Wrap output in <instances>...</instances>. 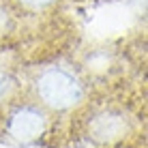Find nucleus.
<instances>
[{"mask_svg":"<svg viewBox=\"0 0 148 148\" xmlns=\"http://www.w3.org/2000/svg\"><path fill=\"white\" fill-rule=\"evenodd\" d=\"M15 11H26V13H41L54 7L56 0H9Z\"/></svg>","mask_w":148,"mask_h":148,"instance_id":"423d86ee","label":"nucleus"},{"mask_svg":"<svg viewBox=\"0 0 148 148\" xmlns=\"http://www.w3.org/2000/svg\"><path fill=\"white\" fill-rule=\"evenodd\" d=\"M15 28V9L9 0H0V41L13 32Z\"/></svg>","mask_w":148,"mask_h":148,"instance_id":"39448f33","label":"nucleus"},{"mask_svg":"<svg viewBox=\"0 0 148 148\" xmlns=\"http://www.w3.org/2000/svg\"><path fill=\"white\" fill-rule=\"evenodd\" d=\"M75 114L79 140L92 148H120L137 131L133 114L118 101H86Z\"/></svg>","mask_w":148,"mask_h":148,"instance_id":"f257e3e1","label":"nucleus"},{"mask_svg":"<svg viewBox=\"0 0 148 148\" xmlns=\"http://www.w3.org/2000/svg\"><path fill=\"white\" fill-rule=\"evenodd\" d=\"M28 97L60 116L79 110L88 101V84L67 64H45L30 77Z\"/></svg>","mask_w":148,"mask_h":148,"instance_id":"f03ea898","label":"nucleus"},{"mask_svg":"<svg viewBox=\"0 0 148 148\" xmlns=\"http://www.w3.org/2000/svg\"><path fill=\"white\" fill-rule=\"evenodd\" d=\"M52 112L30 97H13L0 116V135L15 146H43L54 131Z\"/></svg>","mask_w":148,"mask_h":148,"instance_id":"7ed1b4c3","label":"nucleus"},{"mask_svg":"<svg viewBox=\"0 0 148 148\" xmlns=\"http://www.w3.org/2000/svg\"><path fill=\"white\" fill-rule=\"evenodd\" d=\"M13 97H17V77L7 64L0 62V105L9 103Z\"/></svg>","mask_w":148,"mask_h":148,"instance_id":"20e7f679","label":"nucleus"}]
</instances>
